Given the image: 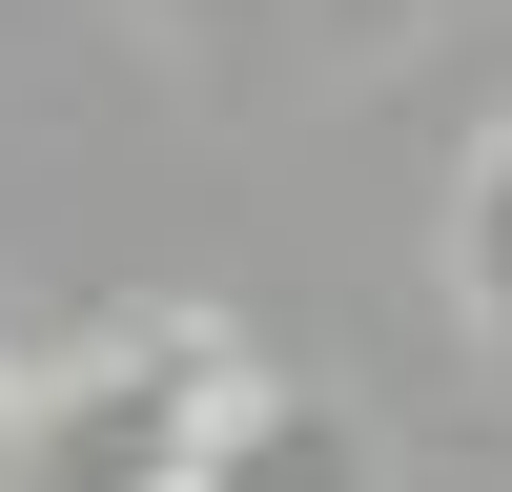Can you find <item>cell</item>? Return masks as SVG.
Wrapping results in <instances>:
<instances>
[{
    "instance_id": "1",
    "label": "cell",
    "mask_w": 512,
    "mask_h": 492,
    "mask_svg": "<svg viewBox=\"0 0 512 492\" xmlns=\"http://www.w3.org/2000/svg\"><path fill=\"white\" fill-rule=\"evenodd\" d=\"M451 308H472V349H512V103L451 164Z\"/></svg>"
}]
</instances>
